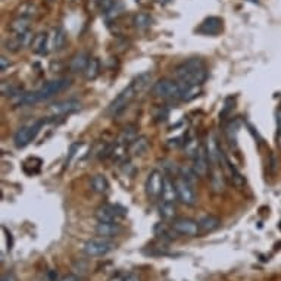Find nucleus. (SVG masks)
Returning a JSON list of instances; mask_svg holds the SVG:
<instances>
[{
    "label": "nucleus",
    "mask_w": 281,
    "mask_h": 281,
    "mask_svg": "<svg viewBox=\"0 0 281 281\" xmlns=\"http://www.w3.org/2000/svg\"><path fill=\"white\" fill-rule=\"evenodd\" d=\"M150 78H152V75H150L149 72H147V74H141V75H139L137 78H134V80L130 83V86H127L124 90L109 103L108 112H109L111 115H114V117L123 114L125 109L130 106V103L136 99V96L139 93H141V92L149 86Z\"/></svg>",
    "instance_id": "f257e3e1"
},
{
    "label": "nucleus",
    "mask_w": 281,
    "mask_h": 281,
    "mask_svg": "<svg viewBox=\"0 0 281 281\" xmlns=\"http://www.w3.org/2000/svg\"><path fill=\"white\" fill-rule=\"evenodd\" d=\"M69 86H71L69 78H56V80L46 83L43 87H40L35 92L19 94L18 97L13 99V103L16 106H31V105H35L38 102H43V100L53 97L55 94L61 93L63 90H66Z\"/></svg>",
    "instance_id": "f03ea898"
},
{
    "label": "nucleus",
    "mask_w": 281,
    "mask_h": 281,
    "mask_svg": "<svg viewBox=\"0 0 281 281\" xmlns=\"http://www.w3.org/2000/svg\"><path fill=\"white\" fill-rule=\"evenodd\" d=\"M208 78V69L203 59L190 58L175 68V80L188 86H202Z\"/></svg>",
    "instance_id": "7ed1b4c3"
},
{
    "label": "nucleus",
    "mask_w": 281,
    "mask_h": 281,
    "mask_svg": "<svg viewBox=\"0 0 281 281\" xmlns=\"http://www.w3.org/2000/svg\"><path fill=\"white\" fill-rule=\"evenodd\" d=\"M188 86L186 83H181L178 80H169V78H163L155 83L152 92L157 97L162 99H181L183 93L187 90Z\"/></svg>",
    "instance_id": "20e7f679"
},
{
    "label": "nucleus",
    "mask_w": 281,
    "mask_h": 281,
    "mask_svg": "<svg viewBox=\"0 0 281 281\" xmlns=\"http://www.w3.org/2000/svg\"><path fill=\"white\" fill-rule=\"evenodd\" d=\"M46 124L44 120H38V121H34L31 124L22 125L13 136V141H15V146L18 149H22L25 146H28L32 140L38 136L40 130L43 128V125Z\"/></svg>",
    "instance_id": "39448f33"
},
{
    "label": "nucleus",
    "mask_w": 281,
    "mask_h": 281,
    "mask_svg": "<svg viewBox=\"0 0 281 281\" xmlns=\"http://www.w3.org/2000/svg\"><path fill=\"white\" fill-rule=\"evenodd\" d=\"M174 181H175V187L178 193V200L186 206H193L197 200V196L194 191V183H191L183 175H178Z\"/></svg>",
    "instance_id": "423d86ee"
},
{
    "label": "nucleus",
    "mask_w": 281,
    "mask_h": 281,
    "mask_svg": "<svg viewBox=\"0 0 281 281\" xmlns=\"http://www.w3.org/2000/svg\"><path fill=\"white\" fill-rule=\"evenodd\" d=\"M115 249V245L112 242H109L108 239L99 237V239H90L89 242H86L84 245V253L90 258H100L108 255L109 252Z\"/></svg>",
    "instance_id": "0eeeda50"
},
{
    "label": "nucleus",
    "mask_w": 281,
    "mask_h": 281,
    "mask_svg": "<svg viewBox=\"0 0 281 281\" xmlns=\"http://www.w3.org/2000/svg\"><path fill=\"white\" fill-rule=\"evenodd\" d=\"M209 168H211V163H209V157H208V152H206V146L200 143L193 155V171L196 172L197 177L203 178L208 175Z\"/></svg>",
    "instance_id": "6e6552de"
},
{
    "label": "nucleus",
    "mask_w": 281,
    "mask_h": 281,
    "mask_svg": "<svg viewBox=\"0 0 281 281\" xmlns=\"http://www.w3.org/2000/svg\"><path fill=\"white\" fill-rule=\"evenodd\" d=\"M163 177L160 171L157 169H153L149 172L147 178H146V184H144V188H146V194L149 199L155 200V199H159L160 197V193H162V187H163Z\"/></svg>",
    "instance_id": "1a4fd4ad"
},
{
    "label": "nucleus",
    "mask_w": 281,
    "mask_h": 281,
    "mask_svg": "<svg viewBox=\"0 0 281 281\" xmlns=\"http://www.w3.org/2000/svg\"><path fill=\"white\" fill-rule=\"evenodd\" d=\"M171 228L174 233L181 234V236H190L194 237L200 233L199 222L190 218H174L171 222Z\"/></svg>",
    "instance_id": "9d476101"
},
{
    "label": "nucleus",
    "mask_w": 281,
    "mask_h": 281,
    "mask_svg": "<svg viewBox=\"0 0 281 281\" xmlns=\"http://www.w3.org/2000/svg\"><path fill=\"white\" fill-rule=\"evenodd\" d=\"M206 152H208V157H209V163H211V168H218V166H224L222 165V149L219 147L218 141H217V137L215 134H209L208 139H206Z\"/></svg>",
    "instance_id": "9b49d317"
},
{
    "label": "nucleus",
    "mask_w": 281,
    "mask_h": 281,
    "mask_svg": "<svg viewBox=\"0 0 281 281\" xmlns=\"http://www.w3.org/2000/svg\"><path fill=\"white\" fill-rule=\"evenodd\" d=\"M125 211L120 209L115 205H102L96 209V218L99 222H118V219L124 217Z\"/></svg>",
    "instance_id": "f8f14e48"
},
{
    "label": "nucleus",
    "mask_w": 281,
    "mask_h": 281,
    "mask_svg": "<svg viewBox=\"0 0 281 281\" xmlns=\"http://www.w3.org/2000/svg\"><path fill=\"white\" fill-rule=\"evenodd\" d=\"M222 19L219 16H209L202 21V24L197 27L196 31L203 35H217L222 31Z\"/></svg>",
    "instance_id": "ddd939ff"
},
{
    "label": "nucleus",
    "mask_w": 281,
    "mask_h": 281,
    "mask_svg": "<svg viewBox=\"0 0 281 281\" xmlns=\"http://www.w3.org/2000/svg\"><path fill=\"white\" fill-rule=\"evenodd\" d=\"M81 109V103L75 99H69V100H62L58 103H53L50 106V112L53 115H68L72 112H77Z\"/></svg>",
    "instance_id": "4468645a"
},
{
    "label": "nucleus",
    "mask_w": 281,
    "mask_h": 281,
    "mask_svg": "<svg viewBox=\"0 0 281 281\" xmlns=\"http://www.w3.org/2000/svg\"><path fill=\"white\" fill-rule=\"evenodd\" d=\"M159 200L169 202V203H177L178 202V193H177V187H175V181L171 180L168 175L163 177V187H162V193H160Z\"/></svg>",
    "instance_id": "2eb2a0df"
},
{
    "label": "nucleus",
    "mask_w": 281,
    "mask_h": 281,
    "mask_svg": "<svg viewBox=\"0 0 281 281\" xmlns=\"http://www.w3.org/2000/svg\"><path fill=\"white\" fill-rule=\"evenodd\" d=\"M123 231L118 222H99L96 225V234L103 239H112Z\"/></svg>",
    "instance_id": "dca6fc26"
},
{
    "label": "nucleus",
    "mask_w": 281,
    "mask_h": 281,
    "mask_svg": "<svg viewBox=\"0 0 281 281\" xmlns=\"http://www.w3.org/2000/svg\"><path fill=\"white\" fill-rule=\"evenodd\" d=\"M50 46V38L47 32H38L37 35H34L31 40V50L37 55H44L47 53V47Z\"/></svg>",
    "instance_id": "f3484780"
},
{
    "label": "nucleus",
    "mask_w": 281,
    "mask_h": 281,
    "mask_svg": "<svg viewBox=\"0 0 281 281\" xmlns=\"http://www.w3.org/2000/svg\"><path fill=\"white\" fill-rule=\"evenodd\" d=\"M90 59H92V58L89 56L87 52H78L77 55L72 56V59H71V62H69V69H71V72H74V74L84 72L89 62H90Z\"/></svg>",
    "instance_id": "a211bd4d"
},
{
    "label": "nucleus",
    "mask_w": 281,
    "mask_h": 281,
    "mask_svg": "<svg viewBox=\"0 0 281 281\" xmlns=\"http://www.w3.org/2000/svg\"><path fill=\"white\" fill-rule=\"evenodd\" d=\"M211 186L215 193H222L225 188V180H224V172L222 166L218 168H211Z\"/></svg>",
    "instance_id": "6ab92c4d"
},
{
    "label": "nucleus",
    "mask_w": 281,
    "mask_h": 281,
    "mask_svg": "<svg viewBox=\"0 0 281 281\" xmlns=\"http://www.w3.org/2000/svg\"><path fill=\"white\" fill-rule=\"evenodd\" d=\"M137 139V131H136V127H127L123 130V133L118 136L117 139V146L118 147H128L134 140Z\"/></svg>",
    "instance_id": "aec40b11"
},
{
    "label": "nucleus",
    "mask_w": 281,
    "mask_h": 281,
    "mask_svg": "<svg viewBox=\"0 0 281 281\" xmlns=\"http://www.w3.org/2000/svg\"><path fill=\"white\" fill-rule=\"evenodd\" d=\"M221 227V219L215 215H206L199 221V228L202 233H211Z\"/></svg>",
    "instance_id": "412c9836"
},
{
    "label": "nucleus",
    "mask_w": 281,
    "mask_h": 281,
    "mask_svg": "<svg viewBox=\"0 0 281 281\" xmlns=\"http://www.w3.org/2000/svg\"><path fill=\"white\" fill-rule=\"evenodd\" d=\"M65 43H66V32L62 27H56L50 37V47L53 50H61Z\"/></svg>",
    "instance_id": "4be33fe9"
},
{
    "label": "nucleus",
    "mask_w": 281,
    "mask_h": 281,
    "mask_svg": "<svg viewBox=\"0 0 281 281\" xmlns=\"http://www.w3.org/2000/svg\"><path fill=\"white\" fill-rule=\"evenodd\" d=\"M9 30L13 32L15 35L19 34H25L30 31V19L27 18H15L10 24H9Z\"/></svg>",
    "instance_id": "5701e85b"
},
{
    "label": "nucleus",
    "mask_w": 281,
    "mask_h": 281,
    "mask_svg": "<svg viewBox=\"0 0 281 281\" xmlns=\"http://www.w3.org/2000/svg\"><path fill=\"white\" fill-rule=\"evenodd\" d=\"M147 146H149V143H147V139H146V137H137V139L128 146V152H130L131 156H139V155H141V153L146 152Z\"/></svg>",
    "instance_id": "b1692460"
},
{
    "label": "nucleus",
    "mask_w": 281,
    "mask_h": 281,
    "mask_svg": "<svg viewBox=\"0 0 281 281\" xmlns=\"http://www.w3.org/2000/svg\"><path fill=\"white\" fill-rule=\"evenodd\" d=\"M222 165L228 169V172H230V175H231V181H233V184L234 186H237V187H242V186H245V177L228 162V159L225 157V155H224V157H222Z\"/></svg>",
    "instance_id": "393cba45"
},
{
    "label": "nucleus",
    "mask_w": 281,
    "mask_h": 281,
    "mask_svg": "<svg viewBox=\"0 0 281 281\" xmlns=\"http://www.w3.org/2000/svg\"><path fill=\"white\" fill-rule=\"evenodd\" d=\"M152 22H153V18H152L149 13H146V12L136 13L134 18H133V24H134V27L139 28V30H146V28H149V27L152 25Z\"/></svg>",
    "instance_id": "a878e982"
},
{
    "label": "nucleus",
    "mask_w": 281,
    "mask_h": 281,
    "mask_svg": "<svg viewBox=\"0 0 281 281\" xmlns=\"http://www.w3.org/2000/svg\"><path fill=\"white\" fill-rule=\"evenodd\" d=\"M157 211H159V215L163 219H174L175 211H177V203H169V202L159 200Z\"/></svg>",
    "instance_id": "bb28decb"
},
{
    "label": "nucleus",
    "mask_w": 281,
    "mask_h": 281,
    "mask_svg": "<svg viewBox=\"0 0 281 281\" xmlns=\"http://www.w3.org/2000/svg\"><path fill=\"white\" fill-rule=\"evenodd\" d=\"M37 15V6L31 3V1H25L18 7V16L19 18H27L31 19Z\"/></svg>",
    "instance_id": "cd10ccee"
},
{
    "label": "nucleus",
    "mask_w": 281,
    "mask_h": 281,
    "mask_svg": "<svg viewBox=\"0 0 281 281\" xmlns=\"http://www.w3.org/2000/svg\"><path fill=\"white\" fill-rule=\"evenodd\" d=\"M92 188H93L96 193H106L109 190V181L105 175H94L92 178Z\"/></svg>",
    "instance_id": "c85d7f7f"
},
{
    "label": "nucleus",
    "mask_w": 281,
    "mask_h": 281,
    "mask_svg": "<svg viewBox=\"0 0 281 281\" xmlns=\"http://www.w3.org/2000/svg\"><path fill=\"white\" fill-rule=\"evenodd\" d=\"M99 72H100V61L97 58H92L84 71V75L87 80H94L99 75Z\"/></svg>",
    "instance_id": "c756f323"
},
{
    "label": "nucleus",
    "mask_w": 281,
    "mask_h": 281,
    "mask_svg": "<svg viewBox=\"0 0 281 281\" xmlns=\"http://www.w3.org/2000/svg\"><path fill=\"white\" fill-rule=\"evenodd\" d=\"M200 93H202V87H200V86H191V87H188L187 90L183 93L180 100H183V102H190V100L196 99Z\"/></svg>",
    "instance_id": "7c9ffc66"
},
{
    "label": "nucleus",
    "mask_w": 281,
    "mask_h": 281,
    "mask_svg": "<svg viewBox=\"0 0 281 281\" xmlns=\"http://www.w3.org/2000/svg\"><path fill=\"white\" fill-rule=\"evenodd\" d=\"M225 133H227V137H228V141L231 143V144H234L236 146V141H237V133H239V124L234 121H231L230 125L227 127V130H225Z\"/></svg>",
    "instance_id": "2f4dec72"
},
{
    "label": "nucleus",
    "mask_w": 281,
    "mask_h": 281,
    "mask_svg": "<svg viewBox=\"0 0 281 281\" xmlns=\"http://www.w3.org/2000/svg\"><path fill=\"white\" fill-rule=\"evenodd\" d=\"M115 6H117V0H99V7H100L102 13L111 12Z\"/></svg>",
    "instance_id": "473e14b6"
},
{
    "label": "nucleus",
    "mask_w": 281,
    "mask_h": 281,
    "mask_svg": "<svg viewBox=\"0 0 281 281\" xmlns=\"http://www.w3.org/2000/svg\"><path fill=\"white\" fill-rule=\"evenodd\" d=\"M277 140L281 144V108L277 111Z\"/></svg>",
    "instance_id": "72a5a7b5"
},
{
    "label": "nucleus",
    "mask_w": 281,
    "mask_h": 281,
    "mask_svg": "<svg viewBox=\"0 0 281 281\" xmlns=\"http://www.w3.org/2000/svg\"><path fill=\"white\" fill-rule=\"evenodd\" d=\"M0 281H18V279H16V276L12 271H9V273H6V274L1 276V280Z\"/></svg>",
    "instance_id": "f704fd0d"
},
{
    "label": "nucleus",
    "mask_w": 281,
    "mask_h": 281,
    "mask_svg": "<svg viewBox=\"0 0 281 281\" xmlns=\"http://www.w3.org/2000/svg\"><path fill=\"white\" fill-rule=\"evenodd\" d=\"M121 281H141V280H140L139 276H136V274H128V276H125Z\"/></svg>",
    "instance_id": "c9c22d12"
},
{
    "label": "nucleus",
    "mask_w": 281,
    "mask_h": 281,
    "mask_svg": "<svg viewBox=\"0 0 281 281\" xmlns=\"http://www.w3.org/2000/svg\"><path fill=\"white\" fill-rule=\"evenodd\" d=\"M7 66H9V61H7L4 56H1V58H0V69H1V71H4Z\"/></svg>",
    "instance_id": "e433bc0d"
},
{
    "label": "nucleus",
    "mask_w": 281,
    "mask_h": 281,
    "mask_svg": "<svg viewBox=\"0 0 281 281\" xmlns=\"http://www.w3.org/2000/svg\"><path fill=\"white\" fill-rule=\"evenodd\" d=\"M61 281H81V280H80L77 276H74V274H68V276H65Z\"/></svg>",
    "instance_id": "4c0bfd02"
},
{
    "label": "nucleus",
    "mask_w": 281,
    "mask_h": 281,
    "mask_svg": "<svg viewBox=\"0 0 281 281\" xmlns=\"http://www.w3.org/2000/svg\"><path fill=\"white\" fill-rule=\"evenodd\" d=\"M3 231H4V233H6V236H7V246H9V250H10L12 249V237H10V233H9V231H7L4 227H3Z\"/></svg>",
    "instance_id": "58836bf2"
},
{
    "label": "nucleus",
    "mask_w": 281,
    "mask_h": 281,
    "mask_svg": "<svg viewBox=\"0 0 281 281\" xmlns=\"http://www.w3.org/2000/svg\"><path fill=\"white\" fill-rule=\"evenodd\" d=\"M279 228H280V230H281V222H280V225H279Z\"/></svg>",
    "instance_id": "ea45409f"
}]
</instances>
